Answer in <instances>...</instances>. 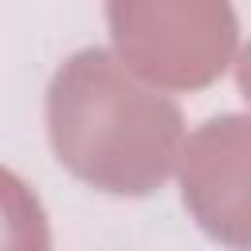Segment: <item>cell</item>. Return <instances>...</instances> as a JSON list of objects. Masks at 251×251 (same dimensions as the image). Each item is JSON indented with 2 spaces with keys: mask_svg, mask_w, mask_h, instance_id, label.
<instances>
[{
  "mask_svg": "<svg viewBox=\"0 0 251 251\" xmlns=\"http://www.w3.org/2000/svg\"><path fill=\"white\" fill-rule=\"evenodd\" d=\"M47 137L67 173L110 196L157 192L184 145L180 106L145 86L106 47L59 63L47 86Z\"/></svg>",
  "mask_w": 251,
  "mask_h": 251,
  "instance_id": "obj_1",
  "label": "cell"
},
{
  "mask_svg": "<svg viewBox=\"0 0 251 251\" xmlns=\"http://www.w3.org/2000/svg\"><path fill=\"white\" fill-rule=\"evenodd\" d=\"M106 24L118 59L169 90L216 82L239 39V20L224 0H114Z\"/></svg>",
  "mask_w": 251,
  "mask_h": 251,
  "instance_id": "obj_2",
  "label": "cell"
},
{
  "mask_svg": "<svg viewBox=\"0 0 251 251\" xmlns=\"http://www.w3.org/2000/svg\"><path fill=\"white\" fill-rule=\"evenodd\" d=\"M180 200L208 239L251 251V114L208 118L184 141Z\"/></svg>",
  "mask_w": 251,
  "mask_h": 251,
  "instance_id": "obj_3",
  "label": "cell"
},
{
  "mask_svg": "<svg viewBox=\"0 0 251 251\" xmlns=\"http://www.w3.org/2000/svg\"><path fill=\"white\" fill-rule=\"evenodd\" d=\"M0 251H51V227L27 180L0 165Z\"/></svg>",
  "mask_w": 251,
  "mask_h": 251,
  "instance_id": "obj_4",
  "label": "cell"
},
{
  "mask_svg": "<svg viewBox=\"0 0 251 251\" xmlns=\"http://www.w3.org/2000/svg\"><path fill=\"white\" fill-rule=\"evenodd\" d=\"M235 82H239V94L251 102V43L243 47V55H239V63H235Z\"/></svg>",
  "mask_w": 251,
  "mask_h": 251,
  "instance_id": "obj_5",
  "label": "cell"
}]
</instances>
